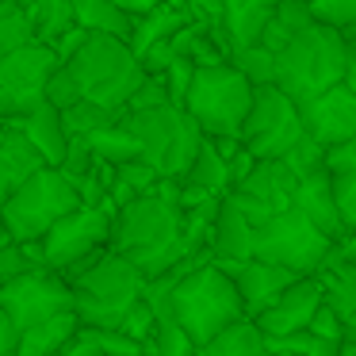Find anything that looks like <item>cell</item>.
<instances>
[{"label": "cell", "mask_w": 356, "mask_h": 356, "mask_svg": "<svg viewBox=\"0 0 356 356\" xmlns=\"http://www.w3.org/2000/svg\"><path fill=\"white\" fill-rule=\"evenodd\" d=\"M77 207H81L77 188L58 169H39L8 203H0V234L16 245H39Z\"/></svg>", "instance_id": "cell-6"}, {"label": "cell", "mask_w": 356, "mask_h": 356, "mask_svg": "<svg viewBox=\"0 0 356 356\" xmlns=\"http://www.w3.org/2000/svg\"><path fill=\"white\" fill-rule=\"evenodd\" d=\"M157 180H161V177H157V169H154V165H146L142 157H138V161H127V165H115V180H111V195H108L111 215H115L119 207H127V203L149 195Z\"/></svg>", "instance_id": "cell-31"}, {"label": "cell", "mask_w": 356, "mask_h": 356, "mask_svg": "<svg viewBox=\"0 0 356 356\" xmlns=\"http://www.w3.org/2000/svg\"><path fill=\"white\" fill-rule=\"evenodd\" d=\"M70 287H73V314L85 330H119L134 302H142L146 280L131 261L104 249L92 261V268H85Z\"/></svg>", "instance_id": "cell-5"}, {"label": "cell", "mask_w": 356, "mask_h": 356, "mask_svg": "<svg viewBox=\"0 0 356 356\" xmlns=\"http://www.w3.org/2000/svg\"><path fill=\"white\" fill-rule=\"evenodd\" d=\"M307 333H310V337H318V341H330V345H341V337H345V322H341V318L322 302V307H318V314L310 318Z\"/></svg>", "instance_id": "cell-45"}, {"label": "cell", "mask_w": 356, "mask_h": 356, "mask_svg": "<svg viewBox=\"0 0 356 356\" xmlns=\"http://www.w3.org/2000/svg\"><path fill=\"white\" fill-rule=\"evenodd\" d=\"M249 104H253V88L226 62V65H211V70H195L184 111L200 127L203 138L215 142V138H238L241 123L249 115Z\"/></svg>", "instance_id": "cell-7"}, {"label": "cell", "mask_w": 356, "mask_h": 356, "mask_svg": "<svg viewBox=\"0 0 356 356\" xmlns=\"http://www.w3.org/2000/svg\"><path fill=\"white\" fill-rule=\"evenodd\" d=\"M238 138L257 161H280V157L302 138L299 108H295L276 85L253 88V104H249V115H245V123H241Z\"/></svg>", "instance_id": "cell-10"}, {"label": "cell", "mask_w": 356, "mask_h": 356, "mask_svg": "<svg viewBox=\"0 0 356 356\" xmlns=\"http://www.w3.org/2000/svg\"><path fill=\"white\" fill-rule=\"evenodd\" d=\"M345 77V35L310 24L276 54V88L302 108L307 100L330 92Z\"/></svg>", "instance_id": "cell-4"}, {"label": "cell", "mask_w": 356, "mask_h": 356, "mask_svg": "<svg viewBox=\"0 0 356 356\" xmlns=\"http://www.w3.org/2000/svg\"><path fill=\"white\" fill-rule=\"evenodd\" d=\"M333 180V200H337V215L348 234H356V172L353 177H330Z\"/></svg>", "instance_id": "cell-42"}, {"label": "cell", "mask_w": 356, "mask_h": 356, "mask_svg": "<svg viewBox=\"0 0 356 356\" xmlns=\"http://www.w3.org/2000/svg\"><path fill=\"white\" fill-rule=\"evenodd\" d=\"M81 330L77 314H58L50 322L35 325V330H24L19 333V345H16V356H58L65 345L73 341V333Z\"/></svg>", "instance_id": "cell-26"}, {"label": "cell", "mask_w": 356, "mask_h": 356, "mask_svg": "<svg viewBox=\"0 0 356 356\" xmlns=\"http://www.w3.org/2000/svg\"><path fill=\"white\" fill-rule=\"evenodd\" d=\"M230 65L245 77L249 88H272L276 85V54H268L264 47H245V50H234Z\"/></svg>", "instance_id": "cell-33"}, {"label": "cell", "mask_w": 356, "mask_h": 356, "mask_svg": "<svg viewBox=\"0 0 356 356\" xmlns=\"http://www.w3.org/2000/svg\"><path fill=\"white\" fill-rule=\"evenodd\" d=\"M119 119L138 138L142 161L154 165L161 180H180L203 146L200 127L188 119L184 108H169L165 104L157 111H138V115H119Z\"/></svg>", "instance_id": "cell-8"}, {"label": "cell", "mask_w": 356, "mask_h": 356, "mask_svg": "<svg viewBox=\"0 0 356 356\" xmlns=\"http://www.w3.org/2000/svg\"><path fill=\"white\" fill-rule=\"evenodd\" d=\"M253 241H257V230L245 222V215H241L230 200H222L215 230H211V261H215L218 268L253 261Z\"/></svg>", "instance_id": "cell-20"}, {"label": "cell", "mask_w": 356, "mask_h": 356, "mask_svg": "<svg viewBox=\"0 0 356 356\" xmlns=\"http://www.w3.org/2000/svg\"><path fill=\"white\" fill-rule=\"evenodd\" d=\"M19 8H24L27 27H31L39 47H54V42L73 27V4L70 0H19Z\"/></svg>", "instance_id": "cell-25"}, {"label": "cell", "mask_w": 356, "mask_h": 356, "mask_svg": "<svg viewBox=\"0 0 356 356\" xmlns=\"http://www.w3.org/2000/svg\"><path fill=\"white\" fill-rule=\"evenodd\" d=\"M341 356H356V318L345 322V337H341Z\"/></svg>", "instance_id": "cell-53"}, {"label": "cell", "mask_w": 356, "mask_h": 356, "mask_svg": "<svg viewBox=\"0 0 356 356\" xmlns=\"http://www.w3.org/2000/svg\"><path fill=\"white\" fill-rule=\"evenodd\" d=\"M169 104V96H165V88H161V81H154V77H146L138 85V92L127 100V108H123V115H138V111H157V108H165ZM172 108V104H169Z\"/></svg>", "instance_id": "cell-43"}, {"label": "cell", "mask_w": 356, "mask_h": 356, "mask_svg": "<svg viewBox=\"0 0 356 356\" xmlns=\"http://www.w3.org/2000/svg\"><path fill=\"white\" fill-rule=\"evenodd\" d=\"M111 4H115V8H119V12H123V16L134 24V19L149 16V12H154L157 4H161V0H111Z\"/></svg>", "instance_id": "cell-52"}, {"label": "cell", "mask_w": 356, "mask_h": 356, "mask_svg": "<svg viewBox=\"0 0 356 356\" xmlns=\"http://www.w3.org/2000/svg\"><path fill=\"white\" fill-rule=\"evenodd\" d=\"M73 4V24L88 35H108V39H131V19L111 4V0H70Z\"/></svg>", "instance_id": "cell-28"}, {"label": "cell", "mask_w": 356, "mask_h": 356, "mask_svg": "<svg viewBox=\"0 0 356 356\" xmlns=\"http://www.w3.org/2000/svg\"><path fill=\"white\" fill-rule=\"evenodd\" d=\"M184 24H192V16H184V12H172V8H165V4H157V8L149 12V16L134 19L127 47H131V54L142 62V58H146L149 50L165 47V42H169L172 35H177L180 27H184Z\"/></svg>", "instance_id": "cell-24"}, {"label": "cell", "mask_w": 356, "mask_h": 356, "mask_svg": "<svg viewBox=\"0 0 356 356\" xmlns=\"http://www.w3.org/2000/svg\"><path fill=\"white\" fill-rule=\"evenodd\" d=\"M16 345H19V330H16V322L4 314V307H0V356H12Z\"/></svg>", "instance_id": "cell-50"}, {"label": "cell", "mask_w": 356, "mask_h": 356, "mask_svg": "<svg viewBox=\"0 0 356 356\" xmlns=\"http://www.w3.org/2000/svg\"><path fill=\"white\" fill-rule=\"evenodd\" d=\"M62 70L73 77L81 100L96 104L111 115H123L127 100L146 81L142 62L131 54V47L123 39H108V35H88V42L77 50V58Z\"/></svg>", "instance_id": "cell-3"}, {"label": "cell", "mask_w": 356, "mask_h": 356, "mask_svg": "<svg viewBox=\"0 0 356 356\" xmlns=\"http://www.w3.org/2000/svg\"><path fill=\"white\" fill-rule=\"evenodd\" d=\"M39 249H42V268L70 276L81 261L111 249V211L77 207L39 241Z\"/></svg>", "instance_id": "cell-11"}, {"label": "cell", "mask_w": 356, "mask_h": 356, "mask_svg": "<svg viewBox=\"0 0 356 356\" xmlns=\"http://www.w3.org/2000/svg\"><path fill=\"white\" fill-rule=\"evenodd\" d=\"M318 307H322V284H318V276H302L261 318H253V325L264 333V341L295 337V333H307V325L318 314Z\"/></svg>", "instance_id": "cell-15"}, {"label": "cell", "mask_w": 356, "mask_h": 356, "mask_svg": "<svg viewBox=\"0 0 356 356\" xmlns=\"http://www.w3.org/2000/svg\"><path fill=\"white\" fill-rule=\"evenodd\" d=\"M0 307L16 322V330H35L58 314L73 310V287L50 268H31L24 276L0 284Z\"/></svg>", "instance_id": "cell-12"}, {"label": "cell", "mask_w": 356, "mask_h": 356, "mask_svg": "<svg viewBox=\"0 0 356 356\" xmlns=\"http://www.w3.org/2000/svg\"><path fill=\"white\" fill-rule=\"evenodd\" d=\"M169 310H172L180 330L192 337L195 348L207 345L211 337H218V333L230 330V325L245 322L238 291H234L230 276H226L215 261L200 264V268H188L184 276L172 284Z\"/></svg>", "instance_id": "cell-2"}, {"label": "cell", "mask_w": 356, "mask_h": 356, "mask_svg": "<svg viewBox=\"0 0 356 356\" xmlns=\"http://www.w3.org/2000/svg\"><path fill=\"white\" fill-rule=\"evenodd\" d=\"M322 157H325V149L318 146L314 138H307V134H302V138L295 142V146L280 157V161H284V169L291 172L295 180H307V177H314V172H325L322 169Z\"/></svg>", "instance_id": "cell-37"}, {"label": "cell", "mask_w": 356, "mask_h": 356, "mask_svg": "<svg viewBox=\"0 0 356 356\" xmlns=\"http://www.w3.org/2000/svg\"><path fill=\"white\" fill-rule=\"evenodd\" d=\"M318 284H322V302L341 322L356 318V268L353 264H341L325 257L322 272H318Z\"/></svg>", "instance_id": "cell-27"}, {"label": "cell", "mask_w": 356, "mask_h": 356, "mask_svg": "<svg viewBox=\"0 0 356 356\" xmlns=\"http://www.w3.org/2000/svg\"><path fill=\"white\" fill-rule=\"evenodd\" d=\"M188 8H192V19H203V24H218V19H222L226 0H188Z\"/></svg>", "instance_id": "cell-49"}, {"label": "cell", "mask_w": 356, "mask_h": 356, "mask_svg": "<svg viewBox=\"0 0 356 356\" xmlns=\"http://www.w3.org/2000/svg\"><path fill=\"white\" fill-rule=\"evenodd\" d=\"M85 142H88V149H92L100 161H108V165H127V161H138L142 157L138 138L123 127V119L111 123V127H104V131H96V134H88Z\"/></svg>", "instance_id": "cell-32"}, {"label": "cell", "mask_w": 356, "mask_h": 356, "mask_svg": "<svg viewBox=\"0 0 356 356\" xmlns=\"http://www.w3.org/2000/svg\"><path fill=\"white\" fill-rule=\"evenodd\" d=\"M115 333H123V337L138 341V345L146 348V345H149V337H154V310H149L146 302H134L131 314L123 318V325H119Z\"/></svg>", "instance_id": "cell-41"}, {"label": "cell", "mask_w": 356, "mask_h": 356, "mask_svg": "<svg viewBox=\"0 0 356 356\" xmlns=\"http://www.w3.org/2000/svg\"><path fill=\"white\" fill-rule=\"evenodd\" d=\"M272 356H295V353H272Z\"/></svg>", "instance_id": "cell-54"}, {"label": "cell", "mask_w": 356, "mask_h": 356, "mask_svg": "<svg viewBox=\"0 0 356 356\" xmlns=\"http://www.w3.org/2000/svg\"><path fill=\"white\" fill-rule=\"evenodd\" d=\"M12 131H19L27 142H31V149L42 157L47 169H58V165H62L65 146H70V134H65V127H62V115H58L50 104H42V108H35L27 119L12 123Z\"/></svg>", "instance_id": "cell-23"}, {"label": "cell", "mask_w": 356, "mask_h": 356, "mask_svg": "<svg viewBox=\"0 0 356 356\" xmlns=\"http://www.w3.org/2000/svg\"><path fill=\"white\" fill-rule=\"evenodd\" d=\"M295 184H299V180L284 169V161H257L253 172H249L226 200L245 215V222L253 226V230H261V226L272 222L276 215L291 211Z\"/></svg>", "instance_id": "cell-13"}, {"label": "cell", "mask_w": 356, "mask_h": 356, "mask_svg": "<svg viewBox=\"0 0 356 356\" xmlns=\"http://www.w3.org/2000/svg\"><path fill=\"white\" fill-rule=\"evenodd\" d=\"M322 169H325V177H353V172H356V138L325 149Z\"/></svg>", "instance_id": "cell-44"}, {"label": "cell", "mask_w": 356, "mask_h": 356, "mask_svg": "<svg viewBox=\"0 0 356 356\" xmlns=\"http://www.w3.org/2000/svg\"><path fill=\"white\" fill-rule=\"evenodd\" d=\"M0 241H4V234H0Z\"/></svg>", "instance_id": "cell-55"}, {"label": "cell", "mask_w": 356, "mask_h": 356, "mask_svg": "<svg viewBox=\"0 0 356 356\" xmlns=\"http://www.w3.org/2000/svg\"><path fill=\"white\" fill-rule=\"evenodd\" d=\"M253 165H257V157L249 154V149H241V154H234L230 161H226V177H230V192H234V188H238L241 180L249 177V172H253Z\"/></svg>", "instance_id": "cell-48"}, {"label": "cell", "mask_w": 356, "mask_h": 356, "mask_svg": "<svg viewBox=\"0 0 356 356\" xmlns=\"http://www.w3.org/2000/svg\"><path fill=\"white\" fill-rule=\"evenodd\" d=\"M310 24H314V19H310V8L302 0H280L272 19H268V27H264V35H261V47L268 50V54H280V50H284L295 35L307 31Z\"/></svg>", "instance_id": "cell-30"}, {"label": "cell", "mask_w": 356, "mask_h": 356, "mask_svg": "<svg viewBox=\"0 0 356 356\" xmlns=\"http://www.w3.org/2000/svg\"><path fill=\"white\" fill-rule=\"evenodd\" d=\"M276 4L280 0H226L218 24H222V35L230 42V54L245 47H261V35L268 27Z\"/></svg>", "instance_id": "cell-22"}, {"label": "cell", "mask_w": 356, "mask_h": 356, "mask_svg": "<svg viewBox=\"0 0 356 356\" xmlns=\"http://www.w3.org/2000/svg\"><path fill=\"white\" fill-rule=\"evenodd\" d=\"M39 169H47V165L31 149V142L12 127H0V203H8Z\"/></svg>", "instance_id": "cell-21"}, {"label": "cell", "mask_w": 356, "mask_h": 356, "mask_svg": "<svg viewBox=\"0 0 356 356\" xmlns=\"http://www.w3.org/2000/svg\"><path fill=\"white\" fill-rule=\"evenodd\" d=\"M111 123H119V115L96 108V104H85V100H81L77 108L62 111V127H65V134H70V138H88V134L104 131V127H111Z\"/></svg>", "instance_id": "cell-35"}, {"label": "cell", "mask_w": 356, "mask_h": 356, "mask_svg": "<svg viewBox=\"0 0 356 356\" xmlns=\"http://www.w3.org/2000/svg\"><path fill=\"white\" fill-rule=\"evenodd\" d=\"M58 356H104V348H100V341H96V333L81 325V330L73 333V341H70V345H65Z\"/></svg>", "instance_id": "cell-47"}, {"label": "cell", "mask_w": 356, "mask_h": 356, "mask_svg": "<svg viewBox=\"0 0 356 356\" xmlns=\"http://www.w3.org/2000/svg\"><path fill=\"white\" fill-rule=\"evenodd\" d=\"M154 81H161V88H165V96H169L172 108H184L188 88H192V81H195V65L188 62V58H172V65Z\"/></svg>", "instance_id": "cell-38"}, {"label": "cell", "mask_w": 356, "mask_h": 356, "mask_svg": "<svg viewBox=\"0 0 356 356\" xmlns=\"http://www.w3.org/2000/svg\"><path fill=\"white\" fill-rule=\"evenodd\" d=\"M195 356H272V348L264 341V333L245 318V322L222 330L218 337H211L207 345H200Z\"/></svg>", "instance_id": "cell-29"}, {"label": "cell", "mask_w": 356, "mask_h": 356, "mask_svg": "<svg viewBox=\"0 0 356 356\" xmlns=\"http://www.w3.org/2000/svg\"><path fill=\"white\" fill-rule=\"evenodd\" d=\"M333 241H325L299 211H284L276 215L272 222H264L257 230V241H253V261H264L272 268H284L291 276H318L330 257Z\"/></svg>", "instance_id": "cell-9"}, {"label": "cell", "mask_w": 356, "mask_h": 356, "mask_svg": "<svg viewBox=\"0 0 356 356\" xmlns=\"http://www.w3.org/2000/svg\"><path fill=\"white\" fill-rule=\"evenodd\" d=\"M58 70V58L50 47H24L16 54L0 58V88L4 92H31V96H42L47 92V81L54 77Z\"/></svg>", "instance_id": "cell-18"}, {"label": "cell", "mask_w": 356, "mask_h": 356, "mask_svg": "<svg viewBox=\"0 0 356 356\" xmlns=\"http://www.w3.org/2000/svg\"><path fill=\"white\" fill-rule=\"evenodd\" d=\"M226 276H230L234 291H238L241 299V310H245V318L253 322V318H261L264 310L272 307V302L280 299V295L287 291V287L295 284L299 276H291V272L284 268H272V264L264 261H245V264H226Z\"/></svg>", "instance_id": "cell-16"}, {"label": "cell", "mask_w": 356, "mask_h": 356, "mask_svg": "<svg viewBox=\"0 0 356 356\" xmlns=\"http://www.w3.org/2000/svg\"><path fill=\"white\" fill-rule=\"evenodd\" d=\"M111 253L131 261L142 280H161L188 261L180 238V207L161 195H142L111 215Z\"/></svg>", "instance_id": "cell-1"}, {"label": "cell", "mask_w": 356, "mask_h": 356, "mask_svg": "<svg viewBox=\"0 0 356 356\" xmlns=\"http://www.w3.org/2000/svg\"><path fill=\"white\" fill-rule=\"evenodd\" d=\"M24 47H35V35L27 27V16L19 0H0V58L16 54Z\"/></svg>", "instance_id": "cell-34"}, {"label": "cell", "mask_w": 356, "mask_h": 356, "mask_svg": "<svg viewBox=\"0 0 356 356\" xmlns=\"http://www.w3.org/2000/svg\"><path fill=\"white\" fill-rule=\"evenodd\" d=\"M272 353H295V356H341V345H330V341H318L310 333H295V337H280L268 341Z\"/></svg>", "instance_id": "cell-39"}, {"label": "cell", "mask_w": 356, "mask_h": 356, "mask_svg": "<svg viewBox=\"0 0 356 356\" xmlns=\"http://www.w3.org/2000/svg\"><path fill=\"white\" fill-rule=\"evenodd\" d=\"M180 184V211L195 207V203H207V200H226L230 195V177H226V161L215 154L207 138H203L195 161L188 165V172L177 180Z\"/></svg>", "instance_id": "cell-19"}, {"label": "cell", "mask_w": 356, "mask_h": 356, "mask_svg": "<svg viewBox=\"0 0 356 356\" xmlns=\"http://www.w3.org/2000/svg\"><path fill=\"white\" fill-rule=\"evenodd\" d=\"M12 356H16V353H12Z\"/></svg>", "instance_id": "cell-56"}, {"label": "cell", "mask_w": 356, "mask_h": 356, "mask_svg": "<svg viewBox=\"0 0 356 356\" xmlns=\"http://www.w3.org/2000/svg\"><path fill=\"white\" fill-rule=\"evenodd\" d=\"M299 119H302V134L314 138L322 149L353 142L356 138V96L348 92L345 85H337V88H330V92H322V96L302 104Z\"/></svg>", "instance_id": "cell-14"}, {"label": "cell", "mask_w": 356, "mask_h": 356, "mask_svg": "<svg viewBox=\"0 0 356 356\" xmlns=\"http://www.w3.org/2000/svg\"><path fill=\"white\" fill-rule=\"evenodd\" d=\"M85 42H88V31H81V27H77V24H73V27H70V31H65V35H62V39H58V42H54V47H50V50H54V58H58V65H70V62H73V58H77V50H81V47H85Z\"/></svg>", "instance_id": "cell-46"}, {"label": "cell", "mask_w": 356, "mask_h": 356, "mask_svg": "<svg viewBox=\"0 0 356 356\" xmlns=\"http://www.w3.org/2000/svg\"><path fill=\"white\" fill-rule=\"evenodd\" d=\"M307 8L318 27H330V31L341 35L356 31V0H310Z\"/></svg>", "instance_id": "cell-36"}, {"label": "cell", "mask_w": 356, "mask_h": 356, "mask_svg": "<svg viewBox=\"0 0 356 356\" xmlns=\"http://www.w3.org/2000/svg\"><path fill=\"white\" fill-rule=\"evenodd\" d=\"M42 96H47V104L58 111V115H62V111H70V108H77V104H81L77 85H73V77L62 70V65H58V70H54V77L47 81V92H42Z\"/></svg>", "instance_id": "cell-40"}, {"label": "cell", "mask_w": 356, "mask_h": 356, "mask_svg": "<svg viewBox=\"0 0 356 356\" xmlns=\"http://www.w3.org/2000/svg\"><path fill=\"white\" fill-rule=\"evenodd\" d=\"M291 207L299 211L302 218H307L310 226H314L318 234H322L325 241H333L337 245L341 238H345V222H341L337 215V200H333V180L325 177V172H314V177L299 180L295 184V200Z\"/></svg>", "instance_id": "cell-17"}, {"label": "cell", "mask_w": 356, "mask_h": 356, "mask_svg": "<svg viewBox=\"0 0 356 356\" xmlns=\"http://www.w3.org/2000/svg\"><path fill=\"white\" fill-rule=\"evenodd\" d=\"M341 85L356 96V31L345 35V77H341Z\"/></svg>", "instance_id": "cell-51"}]
</instances>
